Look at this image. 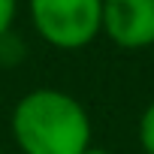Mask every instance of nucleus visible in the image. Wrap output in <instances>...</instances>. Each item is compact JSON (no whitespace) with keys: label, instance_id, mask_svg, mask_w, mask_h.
Returning <instances> with one entry per match:
<instances>
[{"label":"nucleus","instance_id":"obj_1","mask_svg":"<svg viewBox=\"0 0 154 154\" xmlns=\"http://www.w3.org/2000/svg\"><path fill=\"white\" fill-rule=\"evenodd\" d=\"M9 133L21 154H79L91 145L94 124L69 91L33 88L12 106Z\"/></svg>","mask_w":154,"mask_h":154},{"label":"nucleus","instance_id":"obj_2","mask_svg":"<svg viewBox=\"0 0 154 154\" xmlns=\"http://www.w3.org/2000/svg\"><path fill=\"white\" fill-rule=\"evenodd\" d=\"M27 15L42 42L79 51L100 36L103 0H27Z\"/></svg>","mask_w":154,"mask_h":154},{"label":"nucleus","instance_id":"obj_3","mask_svg":"<svg viewBox=\"0 0 154 154\" xmlns=\"http://www.w3.org/2000/svg\"><path fill=\"white\" fill-rule=\"evenodd\" d=\"M100 33L124 51L151 48L154 45V0H103Z\"/></svg>","mask_w":154,"mask_h":154},{"label":"nucleus","instance_id":"obj_4","mask_svg":"<svg viewBox=\"0 0 154 154\" xmlns=\"http://www.w3.org/2000/svg\"><path fill=\"white\" fill-rule=\"evenodd\" d=\"M139 145H142V151L145 154H154V97H151V103L142 109V115H139Z\"/></svg>","mask_w":154,"mask_h":154},{"label":"nucleus","instance_id":"obj_5","mask_svg":"<svg viewBox=\"0 0 154 154\" xmlns=\"http://www.w3.org/2000/svg\"><path fill=\"white\" fill-rule=\"evenodd\" d=\"M15 18H18V0H0V39L12 33Z\"/></svg>","mask_w":154,"mask_h":154},{"label":"nucleus","instance_id":"obj_6","mask_svg":"<svg viewBox=\"0 0 154 154\" xmlns=\"http://www.w3.org/2000/svg\"><path fill=\"white\" fill-rule=\"evenodd\" d=\"M79 154H115V151H109V148H97V145L91 142V145H88L85 151H79Z\"/></svg>","mask_w":154,"mask_h":154}]
</instances>
